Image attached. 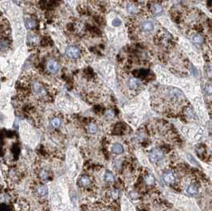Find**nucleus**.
Segmentation results:
<instances>
[{"instance_id": "4468645a", "label": "nucleus", "mask_w": 212, "mask_h": 211, "mask_svg": "<svg viewBox=\"0 0 212 211\" xmlns=\"http://www.w3.org/2000/svg\"><path fill=\"white\" fill-rule=\"evenodd\" d=\"M112 151L116 154H120L124 152V147L120 144L116 143L113 144V146L112 147Z\"/></svg>"}, {"instance_id": "aec40b11", "label": "nucleus", "mask_w": 212, "mask_h": 211, "mask_svg": "<svg viewBox=\"0 0 212 211\" xmlns=\"http://www.w3.org/2000/svg\"><path fill=\"white\" fill-rule=\"evenodd\" d=\"M39 175H40V178H41L42 180H46V179H48L49 178V174L46 171H42L39 174Z\"/></svg>"}, {"instance_id": "1a4fd4ad", "label": "nucleus", "mask_w": 212, "mask_h": 211, "mask_svg": "<svg viewBox=\"0 0 212 211\" xmlns=\"http://www.w3.org/2000/svg\"><path fill=\"white\" fill-rule=\"evenodd\" d=\"M25 24L29 30H34L38 26V20L34 16H27L25 19Z\"/></svg>"}, {"instance_id": "423d86ee", "label": "nucleus", "mask_w": 212, "mask_h": 211, "mask_svg": "<svg viewBox=\"0 0 212 211\" xmlns=\"http://www.w3.org/2000/svg\"><path fill=\"white\" fill-rule=\"evenodd\" d=\"M160 0H154L148 3V11L152 15H160L163 12V7L161 6Z\"/></svg>"}, {"instance_id": "0eeeda50", "label": "nucleus", "mask_w": 212, "mask_h": 211, "mask_svg": "<svg viewBox=\"0 0 212 211\" xmlns=\"http://www.w3.org/2000/svg\"><path fill=\"white\" fill-rule=\"evenodd\" d=\"M149 159L152 162H158L163 159V153L159 149H152L149 153Z\"/></svg>"}, {"instance_id": "9b49d317", "label": "nucleus", "mask_w": 212, "mask_h": 211, "mask_svg": "<svg viewBox=\"0 0 212 211\" xmlns=\"http://www.w3.org/2000/svg\"><path fill=\"white\" fill-rule=\"evenodd\" d=\"M163 177V180L166 182L167 183H168V184H174L175 182V177L174 174L170 171L164 172Z\"/></svg>"}, {"instance_id": "b1692460", "label": "nucleus", "mask_w": 212, "mask_h": 211, "mask_svg": "<svg viewBox=\"0 0 212 211\" xmlns=\"http://www.w3.org/2000/svg\"><path fill=\"white\" fill-rule=\"evenodd\" d=\"M14 1L17 3V4H20V3H22L24 0H14Z\"/></svg>"}, {"instance_id": "f8f14e48", "label": "nucleus", "mask_w": 212, "mask_h": 211, "mask_svg": "<svg viewBox=\"0 0 212 211\" xmlns=\"http://www.w3.org/2000/svg\"><path fill=\"white\" fill-rule=\"evenodd\" d=\"M91 179L88 175H82L78 179V184L82 187H87L91 184Z\"/></svg>"}, {"instance_id": "dca6fc26", "label": "nucleus", "mask_w": 212, "mask_h": 211, "mask_svg": "<svg viewBox=\"0 0 212 211\" xmlns=\"http://www.w3.org/2000/svg\"><path fill=\"white\" fill-rule=\"evenodd\" d=\"M37 192L40 196H46L47 195V193H48V189L47 187L45 186V185H40L38 186V188H37Z\"/></svg>"}, {"instance_id": "39448f33", "label": "nucleus", "mask_w": 212, "mask_h": 211, "mask_svg": "<svg viewBox=\"0 0 212 211\" xmlns=\"http://www.w3.org/2000/svg\"><path fill=\"white\" fill-rule=\"evenodd\" d=\"M82 50L78 46L69 45L65 49V56L71 60H77L82 57Z\"/></svg>"}, {"instance_id": "9d476101", "label": "nucleus", "mask_w": 212, "mask_h": 211, "mask_svg": "<svg viewBox=\"0 0 212 211\" xmlns=\"http://www.w3.org/2000/svg\"><path fill=\"white\" fill-rule=\"evenodd\" d=\"M198 183L199 182L196 181L191 182V184L188 185V188H187V192L189 194V195H192V196H196L198 194Z\"/></svg>"}, {"instance_id": "5701e85b", "label": "nucleus", "mask_w": 212, "mask_h": 211, "mask_svg": "<svg viewBox=\"0 0 212 211\" xmlns=\"http://www.w3.org/2000/svg\"><path fill=\"white\" fill-rule=\"evenodd\" d=\"M8 210V209H7V206H6V205H2L1 206V211H7Z\"/></svg>"}, {"instance_id": "6ab92c4d", "label": "nucleus", "mask_w": 212, "mask_h": 211, "mask_svg": "<svg viewBox=\"0 0 212 211\" xmlns=\"http://www.w3.org/2000/svg\"><path fill=\"white\" fill-rule=\"evenodd\" d=\"M105 180L108 182H110L114 181V175H112V173L109 172V171H107L105 174Z\"/></svg>"}, {"instance_id": "f257e3e1", "label": "nucleus", "mask_w": 212, "mask_h": 211, "mask_svg": "<svg viewBox=\"0 0 212 211\" xmlns=\"http://www.w3.org/2000/svg\"><path fill=\"white\" fill-rule=\"evenodd\" d=\"M152 104L155 110L166 115L174 117L180 112L183 113L190 106L183 92L171 86L158 84L152 88Z\"/></svg>"}, {"instance_id": "f03ea898", "label": "nucleus", "mask_w": 212, "mask_h": 211, "mask_svg": "<svg viewBox=\"0 0 212 211\" xmlns=\"http://www.w3.org/2000/svg\"><path fill=\"white\" fill-rule=\"evenodd\" d=\"M19 95L31 96L39 101H49L54 96V88L34 71H30L21 77L16 84Z\"/></svg>"}, {"instance_id": "20e7f679", "label": "nucleus", "mask_w": 212, "mask_h": 211, "mask_svg": "<svg viewBox=\"0 0 212 211\" xmlns=\"http://www.w3.org/2000/svg\"><path fill=\"white\" fill-rule=\"evenodd\" d=\"M12 45L11 29L7 19L1 15V54H6Z\"/></svg>"}, {"instance_id": "2eb2a0df", "label": "nucleus", "mask_w": 212, "mask_h": 211, "mask_svg": "<svg viewBox=\"0 0 212 211\" xmlns=\"http://www.w3.org/2000/svg\"><path fill=\"white\" fill-rule=\"evenodd\" d=\"M50 124L54 128H59L61 127V124H62V120L59 117H55L54 118H52L51 120H50Z\"/></svg>"}, {"instance_id": "4be33fe9", "label": "nucleus", "mask_w": 212, "mask_h": 211, "mask_svg": "<svg viewBox=\"0 0 212 211\" xmlns=\"http://www.w3.org/2000/svg\"><path fill=\"white\" fill-rule=\"evenodd\" d=\"M112 24H113V26H120V25L121 24V21H120L119 19H115L114 20L112 21Z\"/></svg>"}, {"instance_id": "7ed1b4c3", "label": "nucleus", "mask_w": 212, "mask_h": 211, "mask_svg": "<svg viewBox=\"0 0 212 211\" xmlns=\"http://www.w3.org/2000/svg\"><path fill=\"white\" fill-rule=\"evenodd\" d=\"M38 65L40 72L46 76L56 75L60 70L61 65L59 60L57 56L54 54L42 58L41 62Z\"/></svg>"}, {"instance_id": "6e6552de", "label": "nucleus", "mask_w": 212, "mask_h": 211, "mask_svg": "<svg viewBox=\"0 0 212 211\" xmlns=\"http://www.w3.org/2000/svg\"><path fill=\"white\" fill-rule=\"evenodd\" d=\"M28 46H30L31 49H35L41 42L40 38L36 34H31L28 36Z\"/></svg>"}, {"instance_id": "a211bd4d", "label": "nucleus", "mask_w": 212, "mask_h": 211, "mask_svg": "<svg viewBox=\"0 0 212 211\" xmlns=\"http://www.w3.org/2000/svg\"><path fill=\"white\" fill-rule=\"evenodd\" d=\"M144 181H145V182H146L148 185H149V186L154 185L155 182L154 176L151 175V174H148V175H146V177L144 178Z\"/></svg>"}, {"instance_id": "ddd939ff", "label": "nucleus", "mask_w": 212, "mask_h": 211, "mask_svg": "<svg viewBox=\"0 0 212 211\" xmlns=\"http://www.w3.org/2000/svg\"><path fill=\"white\" fill-rule=\"evenodd\" d=\"M87 132L90 135H95L98 132V127L96 123L91 122L87 125Z\"/></svg>"}, {"instance_id": "f3484780", "label": "nucleus", "mask_w": 212, "mask_h": 211, "mask_svg": "<svg viewBox=\"0 0 212 211\" xmlns=\"http://www.w3.org/2000/svg\"><path fill=\"white\" fill-rule=\"evenodd\" d=\"M204 92L207 96H212V84L207 82L204 84Z\"/></svg>"}, {"instance_id": "412c9836", "label": "nucleus", "mask_w": 212, "mask_h": 211, "mask_svg": "<svg viewBox=\"0 0 212 211\" xmlns=\"http://www.w3.org/2000/svg\"><path fill=\"white\" fill-rule=\"evenodd\" d=\"M110 194H111L112 198H113V199H117L118 197H119V191L116 189L112 190L111 191H110Z\"/></svg>"}]
</instances>
